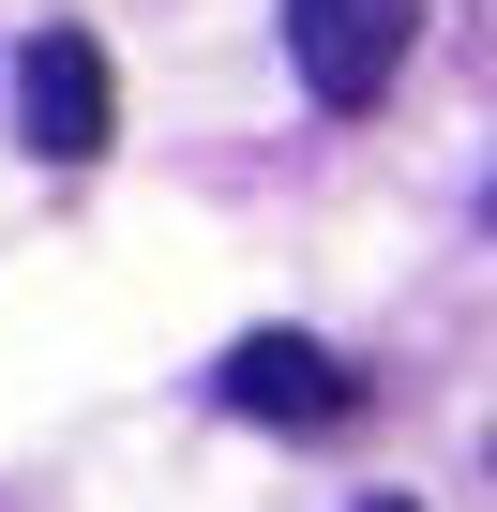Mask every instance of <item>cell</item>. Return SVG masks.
I'll list each match as a JSON object with an SVG mask.
<instances>
[{
  "mask_svg": "<svg viewBox=\"0 0 497 512\" xmlns=\"http://www.w3.org/2000/svg\"><path fill=\"white\" fill-rule=\"evenodd\" d=\"M407 31H422V0H287V61L332 121H362L407 76Z\"/></svg>",
  "mask_w": 497,
  "mask_h": 512,
  "instance_id": "cell-1",
  "label": "cell"
},
{
  "mask_svg": "<svg viewBox=\"0 0 497 512\" xmlns=\"http://www.w3.org/2000/svg\"><path fill=\"white\" fill-rule=\"evenodd\" d=\"M16 136H31L46 166H91V151L121 136V76H106L91 31H31V46H16Z\"/></svg>",
  "mask_w": 497,
  "mask_h": 512,
  "instance_id": "cell-2",
  "label": "cell"
},
{
  "mask_svg": "<svg viewBox=\"0 0 497 512\" xmlns=\"http://www.w3.org/2000/svg\"><path fill=\"white\" fill-rule=\"evenodd\" d=\"M211 392H226L241 422H347V407H362V377H347L317 332H241Z\"/></svg>",
  "mask_w": 497,
  "mask_h": 512,
  "instance_id": "cell-3",
  "label": "cell"
},
{
  "mask_svg": "<svg viewBox=\"0 0 497 512\" xmlns=\"http://www.w3.org/2000/svg\"><path fill=\"white\" fill-rule=\"evenodd\" d=\"M362 512H407V497H362Z\"/></svg>",
  "mask_w": 497,
  "mask_h": 512,
  "instance_id": "cell-4",
  "label": "cell"
}]
</instances>
